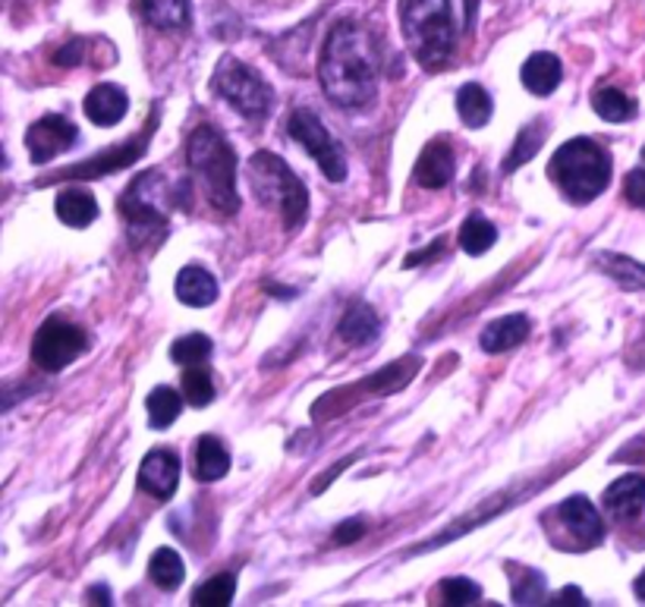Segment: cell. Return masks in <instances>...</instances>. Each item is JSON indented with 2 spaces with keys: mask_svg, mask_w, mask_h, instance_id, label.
<instances>
[{
  "mask_svg": "<svg viewBox=\"0 0 645 607\" xmlns=\"http://www.w3.org/2000/svg\"><path fill=\"white\" fill-rule=\"evenodd\" d=\"M378 76H381V44L376 32L366 22H334L318 61V79L325 95L343 110H359L372 105V98L378 95Z\"/></svg>",
  "mask_w": 645,
  "mask_h": 607,
  "instance_id": "cell-1",
  "label": "cell"
},
{
  "mask_svg": "<svg viewBox=\"0 0 645 607\" xmlns=\"http://www.w3.org/2000/svg\"><path fill=\"white\" fill-rule=\"evenodd\" d=\"M400 29L422 70H437L451 61L457 44L451 0H400Z\"/></svg>",
  "mask_w": 645,
  "mask_h": 607,
  "instance_id": "cell-2",
  "label": "cell"
},
{
  "mask_svg": "<svg viewBox=\"0 0 645 607\" xmlns=\"http://www.w3.org/2000/svg\"><path fill=\"white\" fill-rule=\"evenodd\" d=\"M187 161L205 183L211 205L224 214H236L240 209V195H236V151L230 142L214 129L202 124L192 129L187 142Z\"/></svg>",
  "mask_w": 645,
  "mask_h": 607,
  "instance_id": "cell-3",
  "label": "cell"
},
{
  "mask_svg": "<svg viewBox=\"0 0 645 607\" xmlns=\"http://www.w3.org/2000/svg\"><path fill=\"white\" fill-rule=\"evenodd\" d=\"M548 173L570 202H592L611 183V155L592 139H570L554 151Z\"/></svg>",
  "mask_w": 645,
  "mask_h": 607,
  "instance_id": "cell-4",
  "label": "cell"
},
{
  "mask_svg": "<svg viewBox=\"0 0 645 607\" xmlns=\"http://www.w3.org/2000/svg\"><path fill=\"white\" fill-rule=\"evenodd\" d=\"M250 170L252 192L258 195V202L277 211L284 227H299L309 211V192L303 187V180L287 168V161L271 151H255Z\"/></svg>",
  "mask_w": 645,
  "mask_h": 607,
  "instance_id": "cell-5",
  "label": "cell"
},
{
  "mask_svg": "<svg viewBox=\"0 0 645 607\" xmlns=\"http://www.w3.org/2000/svg\"><path fill=\"white\" fill-rule=\"evenodd\" d=\"M211 88L218 98H224L236 114H243L246 120H265L274 107V92L271 85L243 61L236 57H221L214 76H211Z\"/></svg>",
  "mask_w": 645,
  "mask_h": 607,
  "instance_id": "cell-6",
  "label": "cell"
},
{
  "mask_svg": "<svg viewBox=\"0 0 645 607\" xmlns=\"http://www.w3.org/2000/svg\"><path fill=\"white\" fill-rule=\"evenodd\" d=\"M85 347H88V337L80 324L63 321V318H47L32 340V359L44 372H61L70 362L83 356Z\"/></svg>",
  "mask_w": 645,
  "mask_h": 607,
  "instance_id": "cell-7",
  "label": "cell"
},
{
  "mask_svg": "<svg viewBox=\"0 0 645 607\" xmlns=\"http://www.w3.org/2000/svg\"><path fill=\"white\" fill-rule=\"evenodd\" d=\"M287 129H290L293 139L313 155L315 164L321 168V173L331 183H343L347 180V158H343V151L337 146V139L325 129V124L315 117L313 110H306V107L303 110H293Z\"/></svg>",
  "mask_w": 645,
  "mask_h": 607,
  "instance_id": "cell-8",
  "label": "cell"
},
{
  "mask_svg": "<svg viewBox=\"0 0 645 607\" xmlns=\"http://www.w3.org/2000/svg\"><path fill=\"white\" fill-rule=\"evenodd\" d=\"M148 189V173H142L129 192H124V199H120V211H124L126 224H129V236L136 239V243H151L155 246V239L158 236H151V231L165 233V214L158 209V202L151 199V192L146 195Z\"/></svg>",
  "mask_w": 645,
  "mask_h": 607,
  "instance_id": "cell-9",
  "label": "cell"
},
{
  "mask_svg": "<svg viewBox=\"0 0 645 607\" xmlns=\"http://www.w3.org/2000/svg\"><path fill=\"white\" fill-rule=\"evenodd\" d=\"M554 517L561 520L563 532H567V539H570V545L573 547L602 545L604 523H602V517H599V510L592 507L589 498H583V494L567 498L563 503H558Z\"/></svg>",
  "mask_w": 645,
  "mask_h": 607,
  "instance_id": "cell-10",
  "label": "cell"
},
{
  "mask_svg": "<svg viewBox=\"0 0 645 607\" xmlns=\"http://www.w3.org/2000/svg\"><path fill=\"white\" fill-rule=\"evenodd\" d=\"M73 142H76V124H70L61 114H47L25 132V148H29L32 164H44L57 158L63 151H70Z\"/></svg>",
  "mask_w": 645,
  "mask_h": 607,
  "instance_id": "cell-11",
  "label": "cell"
},
{
  "mask_svg": "<svg viewBox=\"0 0 645 607\" xmlns=\"http://www.w3.org/2000/svg\"><path fill=\"white\" fill-rule=\"evenodd\" d=\"M180 482V457L167 447L151 450L139 466V488L155 494L158 501H170Z\"/></svg>",
  "mask_w": 645,
  "mask_h": 607,
  "instance_id": "cell-12",
  "label": "cell"
},
{
  "mask_svg": "<svg viewBox=\"0 0 645 607\" xmlns=\"http://www.w3.org/2000/svg\"><path fill=\"white\" fill-rule=\"evenodd\" d=\"M454 168H457V158H454V148L447 142H429L425 151L419 155L416 161V183L422 189H444L454 180Z\"/></svg>",
  "mask_w": 645,
  "mask_h": 607,
  "instance_id": "cell-13",
  "label": "cell"
},
{
  "mask_svg": "<svg viewBox=\"0 0 645 607\" xmlns=\"http://www.w3.org/2000/svg\"><path fill=\"white\" fill-rule=\"evenodd\" d=\"M126 107H129V98H126L124 88L114 83H102L88 92L83 110L92 124L114 126V124H120V120L126 117Z\"/></svg>",
  "mask_w": 645,
  "mask_h": 607,
  "instance_id": "cell-14",
  "label": "cell"
},
{
  "mask_svg": "<svg viewBox=\"0 0 645 607\" xmlns=\"http://www.w3.org/2000/svg\"><path fill=\"white\" fill-rule=\"evenodd\" d=\"M529 337V318L526 315H504L495 318L485 331H482L479 343L485 353H507V350H517L522 340Z\"/></svg>",
  "mask_w": 645,
  "mask_h": 607,
  "instance_id": "cell-15",
  "label": "cell"
},
{
  "mask_svg": "<svg viewBox=\"0 0 645 607\" xmlns=\"http://www.w3.org/2000/svg\"><path fill=\"white\" fill-rule=\"evenodd\" d=\"M604 507L617 520H633L645 507V476H624L604 491Z\"/></svg>",
  "mask_w": 645,
  "mask_h": 607,
  "instance_id": "cell-16",
  "label": "cell"
},
{
  "mask_svg": "<svg viewBox=\"0 0 645 607\" xmlns=\"http://www.w3.org/2000/svg\"><path fill=\"white\" fill-rule=\"evenodd\" d=\"M522 85L532 92V95H551L563 79V66L561 61L554 57V54H548V51H539V54H532L529 61L522 63V73H520Z\"/></svg>",
  "mask_w": 645,
  "mask_h": 607,
  "instance_id": "cell-17",
  "label": "cell"
},
{
  "mask_svg": "<svg viewBox=\"0 0 645 607\" xmlns=\"http://www.w3.org/2000/svg\"><path fill=\"white\" fill-rule=\"evenodd\" d=\"M177 299L192 309H205L218 299V280L199 265H187L177 274Z\"/></svg>",
  "mask_w": 645,
  "mask_h": 607,
  "instance_id": "cell-18",
  "label": "cell"
},
{
  "mask_svg": "<svg viewBox=\"0 0 645 607\" xmlns=\"http://www.w3.org/2000/svg\"><path fill=\"white\" fill-rule=\"evenodd\" d=\"M54 211L66 227H88L98 217V202L85 189H63L54 202Z\"/></svg>",
  "mask_w": 645,
  "mask_h": 607,
  "instance_id": "cell-19",
  "label": "cell"
},
{
  "mask_svg": "<svg viewBox=\"0 0 645 607\" xmlns=\"http://www.w3.org/2000/svg\"><path fill=\"white\" fill-rule=\"evenodd\" d=\"M139 155H142V139H136V142H129V146H114L110 148V155H105V158L98 155V158L85 161V164H80V168L63 170L61 180L63 177H105V173H110V170L133 164Z\"/></svg>",
  "mask_w": 645,
  "mask_h": 607,
  "instance_id": "cell-20",
  "label": "cell"
},
{
  "mask_svg": "<svg viewBox=\"0 0 645 607\" xmlns=\"http://www.w3.org/2000/svg\"><path fill=\"white\" fill-rule=\"evenodd\" d=\"M230 454L228 447L214 435H205L195 444V476L199 482H218L221 476H228Z\"/></svg>",
  "mask_w": 645,
  "mask_h": 607,
  "instance_id": "cell-21",
  "label": "cell"
},
{
  "mask_svg": "<svg viewBox=\"0 0 645 607\" xmlns=\"http://www.w3.org/2000/svg\"><path fill=\"white\" fill-rule=\"evenodd\" d=\"M457 114L459 120L469 126V129H479V126H485L491 120L495 105H491L488 92H485L479 83H466L457 92Z\"/></svg>",
  "mask_w": 645,
  "mask_h": 607,
  "instance_id": "cell-22",
  "label": "cell"
},
{
  "mask_svg": "<svg viewBox=\"0 0 645 607\" xmlns=\"http://www.w3.org/2000/svg\"><path fill=\"white\" fill-rule=\"evenodd\" d=\"M595 265L626 290H645V265H639L636 258H626L621 252H602Z\"/></svg>",
  "mask_w": 645,
  "mask_h": 607,
  "instance_id": "cell-23",
  "label": "cell"
},
{
  "mask_svg": "<svg viewBox=\"0 0 645 607\" xmlns=\"http://www.w3.org/2000/svg\"><path fill=\"white\" fill-rule=\"evenodd\" d=\"M378 334V315L372 312V306L366 302H356L347 309V315L340 318V337L353 347H362V343H372Z\"/></svg>",
  "mask_w": 645,
  "mask_h": 607,
  "instance_id": "cell-24",
  "label": "cell"
},
{
  "mask_svg": "<svg viewBox=\"0 0 645 607\" xmlns=\"http://www.w3.org/2000/svg\"><path fill=\"white\" fill-rule=\"evenodd\" d=\"M142 17L155 29H187L189 0H142Z\"/></svg>",
  "mask_w": 645,
  "mask_h": 607,
  "instance_id": "cell-25",
  "label": "cell"
},
{
  "mask_svg": "<svg viewBox=\"0 0 645 607\" xmlns=\"http://www.w3.org/2000/svg\"><path fill=\"white\" fill-rule=\"evenodd\" d=\"M148 576L151 583L165 592H173V588L183 586V576H187V566H183V557L170 547H158L151 564H148Z\"/></svg>",
  "mask_w": 645,
  "mask_h": 607,
  "instance_id": "cell-26",
  "label": "cell"
},
{
  "mask_svg": "<svg viewBox=\"0 0 645 607\" xmlns=\"http://www.w3.org/2000/svg\"><path fill=\"white\" fill-rule=\"evenodd\" d=\"M592 107L607 124H624L630 117H636V102L624 95L621 88H599L592 95Z\"/></svg>",
  "mask_w": 645,
  "mask_h": 607,
  "instance_id": "cell-27",
  "label": "cell"
},
{
  "mask_svg": "<svg viewBox=\"0 0 645 607\" xmlns=\"http://www.w3.org/2000/svg\"><path fill=\"white\" fill-rule=\"evenodd\" d=\"M495 239H498L495 224H488L482 214H469L466 224L459 227V249H466L469 255H485L495 246Z\"/></svg>",
  "mask_w": 645,
  "mask_h": 607,
  "instance_id": "cell-28",
  "label": "cell"
},
{
  "mask_svg": "<svg viewBox=\"0 0 645 607\" xmlns=\"http://www.w3.org/2000/svg\"><path fill=\"white\" fill-rule=\"evenodd\" d=\"M148 419H151V428H158V432H165L170 422L180 416V409H183V397L173 391V387H155L151 394H148Z\"/></svg>",
  "mask_w": 645,
  "mask_h": 607,
  "instance_id": "cell-29",
  "label": "cell"
},
{
  "mask_svg": "<svg viewBox=\"0 0 645 607\" xmlns=\"http://www.w3.org/2000/svg\"><path fill=\"white\" fill-rule=\"evenodd\" d=\"M544 132H548V129H544L541 120L522 126L520 136H517V142H514L510 155H507V161H504V173H514V170L522 168L529 158H536V151H539L541 142H544Z\"/></svg>",
  "mask_w": 645,
  "mask_h": 607,
  "instance_id": "cell-30",
  "label": "cell"
},
{
  "mask_svg": "<svg viewBox=\"0 0 645 607\" xmlns=\"http://www.w3.org/2000/svg\"><path fill=\"white\" fill-rule=\"evenodd\" d=\"M236 595V576L233 573H218L209 583L192 592V605L199 607H228Z\"/></svg>",
  "mask_w": 645,
  "mask_h": 607,
  "instance_id": "cell-31",
  "label": "cell"
},
{
  "mask_svg": "<svg viewBox=\"0 0 645 607\" xmlns=\"http://www.w3.org/2000/svg\"><path fill=\"white\" fill-rule=\"evenodd\" d=\"M211 350H214V347H211V337L187 334L173 343L170 359H173V362H180V365H187V369H192V365H202V362H209Z\"/></svg>",
  "mask_w": 645,
  "mask_h": 607,
  "instance_id": "cell-32",
  "label": "cell"
},
{
  "mask_svg": "<svg viewBox=\"0 0 645 607\" xmlns=\"http://www.w3.org/2000/svg\"><path fill=\"white\" fill-rule=\"evenodd\" d=\"M183 397L192 403V406H209L211 400H214V381L205 369H189L187 375H183Z\"/></svg>",
  "mask_w": 645,
  "mask_h": 607,
  "instance_id": "cell-33",
  "label": "cell"
},
{
  "mask_svg": "<svg viewBox=\"0 0 645 607\" xmlns=\"http://www.w3.org/2000/svg\"><path fill=\"white\" fill-rule=\"evenodd\" d=\"M441 598L447 601V605H479L482 598V588L473 583V579H466V576H454V579H444L441 583Z\"/></svg>",
  "mask_w": 645,
  "mask_h": 607,
  "instance_id": "cell-34",
  "label": "cell"
},
{
  "mask_svg": "<svg viewBox=\"0 0 645 607\" xmlns=\"http://www.w3.org/2000/svg\"><path fill=\"white\" fill-rule=\"evenodd\" d=\"M541 598H544V576L541 573H529V579L514 588V601H520V605H539Z\"/></svg>",
  "mask_w": 645,
  "mask_h": 607,
  "instance_id": "cell-35",
  "label": "cell"
},
{
  "mask_svg": "<svg viewBox=\"0 0 645 607\" xmlns=\"http://www.w3.org/2000/svg\"><path fill=\"white\" fill-rule=\"evenodd\" d=\"M624 199L633 209H645V170H630L626 173Z\"/></svg>",
  "mask_w": 645,
  "mask_h": 607,
  "instance_id": "cell-36",
  "label": "cell"
},
{
  "mask_svg": "<svg viewBox=\"0 0 645 607\" xmlns=\"http://www.w3.org/2000/svg\"><path fill=\"white\" fill-rule=\"evenodd\" d=\"M80 61H83V42H70L54 54V63H61V66H73Z\"/></svg>",
  "mask_w": 645,
  "mask_h": 607,
  "instance_id": "cell-37",
  "label": "cell"
},
{
  "mask_svg": "<svg viewBox=\"0 0 645 607\" xmlns=\"http://www.w3.org/2000/svg\"><path fill=\"white\" fill-rule=\"evenodd\" d=\"M366 532V525H362V520H356V523H343L337 532H334V539L340 542V545H347V542H356L359 535Z\"/></svg>",
  "mask_w": 645,
  "mask_h": 607,
  "instance_id": "cell-38",
  "label": "cell"
},
{
  "mask_svg": "<svg viewBox=\"0 0 645 607\" xmlns=\"http://www.w3.org/2000/svg\"><path fill=\"white\" fill-rule=\"evenodd\" d=\"M551 605H585V598H583V592L580 588H563L561 595H554V601Z\"/></svg>",
  "mask_w": 645,
  "mask_h": 607,
  "instance_id": "cell-39",
  "label": "cell"
},
{
  "mask_svg": "<svg viewBox=\"0 0 645 607\" xmlns=\"http://www.w3.org/2000/svg\"><path fill=\"white\" fill-rule=\"evenodd\" d=\"M466 3V25L476 22V10H479V0H463Z\"/></svg>",
  "mask_w": 645,
  "mask_h": 607,
  "instance_id": "cell-40",
  "label": "cell"
},
{
  "mask_svg": "<svg viewBox=\"0 0 645 607\" xmlns=\"http://www.w3.org/2000/svg\"><path fill=\"white\" fill-rule=\"evenodd\" d=\"M633 592H636V595H639V598L645 601V569L639 573V576H636V583H633Z\"/></svg>",
  "mask_w": 645,
  "mask_h": 607,
  "instance_id": "cell-41",
  "label": "cell"
},
{
  "mask_svg": "<svg viewBox=\"0 0 645 607\" xmlns=\"http://www.w3.org/2000/svg\"><path fill=\"white\" fill-rule=\"evenodd\" d=\"M643 158H645V148H643Z\"/></svg>",
  "mask_w": 645,
  "mask_h": 607,
  "instance_id": "cell-42",
  "label": "cell"
}]
</instances>
